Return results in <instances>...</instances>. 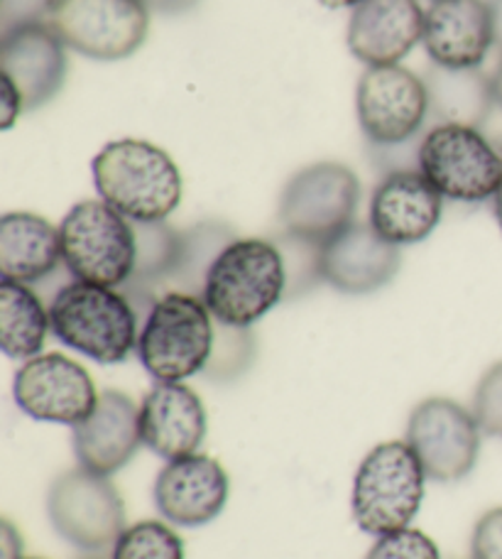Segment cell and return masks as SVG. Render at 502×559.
<instances>
[{"instance_id":"cell-41","label":"cell","mask_w":502,"mask_h":559,"mask_svg":"<svg viewBox=\"0 0 502 559\" xmlns=\"http://www.w3.org/2000/svg\"><path fill=\"white\" fill-rule=\"evenodd\" d=\"M23 559H45V557H23Z\"/></svg>"},{"instance_id":"cell-3","label":"cell","mask_w":502,"mask_h":559,"mask_svg":"<svg viewBox=\"0 0 502 559\" xmlns=\"http://www.w3.org/2000/svg\"><path fill=\"white\" fill-rule=\"evenodd\" d=\"M52 334L96 364H125L138 352V309L123 289L72 280L55 293L49 302Z\"/></svg>"},{"instance_id":"cell-20","label":"cell","mask_w":502,"mask_h":559,"mask_svg":"<svg viewBox=\"0 0 502 559\" xmlns=\"http://www.w3.org/2000/svg\"><path fill=\"white\" fill-rule=\"evenodd\" d=\"M425 10L419 0H363L348 20L350 55L366 67L399 64L421 43Z\"/></svg>"},{"instance_id":"cell-22","label":"cell","mask_w":502,"mask_h":559,"mask_svg":"<svg viewBox=\"0 0 502 559\" xmlns=\"http://www.w3.org/2000/svg\"><path fill=\"white\" fill-rule=\"evenodd\" d=\"M64 265L62 236L45 216L8 212L0 218V275L3 280L35 285Z\"/></svg>"},{"instance_id":"cell-12","label":"cell","mask_w":502,"mask_h":559,"mask_svg":"<svg viewBox=\"0 0 502 559\" xmlns=\"http://www.w3.org/2000/svg\"><path fill=\"white\" fill-rule=\"evenodd\" d=\"M480 429L470 407L451 397H427L407 417V444L415 449L429 481L456 484L474 472L480 454Z\"/></svg>"},{"instance_id":"cell-33","label":"cell","mask_w":502,"mask_h":559,"mask_svg":"<svg viewBox=\"0 0 502 559\" xmlns=\"http://www.w3.org/2000/svg\"><path fill=\"white\" fill-rule=\"evenodd\" d=\"M25 114V102L20 96L15 82L5 74H0V128L10 131L20 116Z\"/></svg>"},{"instance_id":"cell-14","label":"cell","mask_w":502,"mask_h":559,"mask_svg":"<svg viewBox=\"0 0 502 559\" xmlns=\"http://www.w3.org/2000/svg\"><path fill=\"white\" fill-rule=\"evenodd\" d=\"M230 493L226 468L208 454L172 459L155 478L153 498L163 521L177 527H201L224 513Z\"/></svg>"},{"instance_id":"cell-8","label":"cell","mask_w":502,"mask_h":559,"mask_svg":"<svg viewBox=\"0 0 502 559\" xmlns=\"http://www.w3.org/2000/svg\"><path fill=\"white\" fill-rule=\"evenodd\" d=\"M360 182L354 169L324 159L287 179L279 194L277 222L285 234L324 246L356 222Z\"/></svg>"},{"instance_id":"cell-19","label":"cell","mask_w":502,"mask_h":559,"mask_svg":"<svg viewBox=\"0 0 502 559\" xmlns=\"http://www.w3.org/2000/svg\"><path fill=\"white\" fill-rule=\"evenodd\" d=\"M72 447L86 472L113 476L143 447L138 403L120 391H104L96 411L72 427Z\"/></svg>"},{"instance_id":"cell-29","label":"cell","mask_w":502,"mask_h":559,"mask_svg":"<svg viewBox=\"0 0 502 559\" xmlns=\"http://www.w3.org/2000/svg\"><path fill=\"white\" fill-rule=\"evenodd\" d=\"M470 413L476 415L483 435L502 439V361L493 364L480 376Z\"/></svg>"},{"instance_id":"cell-13","label":"cell","mask_w":502,"mask_h":559,"mask_svg":"<svg viewBox=\"0 0 502 559\" xmlns=\"http://www.w3.org/2000/svg\"><path fill=\"white\" fill-rule=\"evenodd\" d=\"M15 405L37 423L76 427L96 411L100 393L92 373L64 354H39L15 371Z\"/></svg>"},{"instance_id":"cell-32","label":"cell","mask_w":502,"mask_h":559,"mask_svg":"<svg viewBox=\"0 0 502 559\" xmlns=\"http://www.w3.org/2000/svg\"><path fill=\"white\" fill-rule=\"evenodd\" d=\"M55 0H0V35L23 25L45 23Z\"/></svg>"},{"instance_id":"cell-40","label":"cell","mask_w":502,"mask_h":559,"mask_svg":"<svg viewBox=\"0 0 502 559\" xmlns=\"http://www.w3.org/2000/svg\"><path fill=\"white\" fill-rule=\"evenodd\" d=\"M82 559H106V557H98V555H86V557H82Z\"/></svg>"},{"instance_id":"cell-35","label":"cell","mask_w":502,"mask_h":559,"mask_svg":"<svg viewBox=\"0 0 502 559\" xmlns=\"http://www.w3.org/2000/svg\"><path fill=\"white\" fill-rule=\"evenodd\" d=\"M150 13L157 15H184L194 10L201 0H143Z\"/></svg>"},{"instance_id":"cell-15","label":"cell","mask_w":502,"mask_h":559,"mask_svg":"<svg viewBox=\"0 0 502 559\" xmlns=\"http://www.w3.org/2000/svg\"><path fill=\"white\" fill-rule=\"evenodd\" d=\"M444 214V197L419 169H397L380 177L370 197L368 224L393 246L427 241Z\"/></svg>"},{"instance_id":"cell-25","label":"cell","mask_w":502,"mask_h":559,"mask_svg":"<svg viewBox=\"0 0 502 559\" xmlns=\"http://www.w3.org/2000/svg\"><path fill=\"white\" fill-rule=\"evenodd\" d=\"M182 234V263H179V271L172 277V283H169L167 293H187L201 297L208 267L214 265L218 253L224 251L228 243H234L238 236L234 234V228L226 222H218V218H206V222H199L184 228Z\"/></svg>"},{"instance_id":"cell-27","label":"cell","mask_w":502,"mask_h":559,"mask_svg":"<svg viewBox=\"0 0 502 559\" xmlns=\"http://www.w3.org/2000/svg\"><path fill=\"white\" fill-rule=\"evenodd\" d=\"M255 356V338L250 329L226 326L216 322V342L211 361L204 373L216 381H234L240 373H246Z\"/></svg>"},{"instance_id":"cell-24","label":"cell","mask_w":502,"mask_h":559,"mask_svg":"<svg viewBox=\"0 0 502 559\" xmlns=\"http://www.w3.org/2000/svg\"><path fill=\"white\" fill-rule=\"evenodd\" d=\"M52 332L49 307L33 285L3 280L0 283V346L13 361H29L43 354L47 334Z\"/></svg>"},{"instance_id":"cell-30","label":"cell","mask_w":502,"mask_h":559,"mask_svg":"<svg viewBox=\"0 0 502 559\" xmlns=\"http://www.w3.org/2000/svg\"><path fill=\"white\" fill-rule=\"evenodd\" d=\"M366 559H441V552L427 533L405 527V531L378 537Z\"/></svg>"},{"instance_id":"cell-10","label":"cell","mask_w":502,"mask_h":559,"mask_svg":"<svg viewBox=\"0 0 502 559\" xmlns=\"http://www.w3.org/2000/svg\"><path fill=\"white\" fill-rule=\"evenodd\" d=\"M47 518L64 543L84 552L116 545L125 531V503L110 476L76 466L59 474L47 491Z\"/></svg>"},{"instance_id":"cell-31","label":"cell","mask_w":502,"mask_h":559,"mask_svg":"<svg viewBox=\"0 0 502 559\" xmlns=\"http://www.w3.org/2000/svg\"><path fill=\"white\" fill-rule=\"evenodd\" d=\"M470 559H502V506L478 518L470 535Z\"/></svg>"},{"instance_id":"cell-37","label":"cell","mask_w":502,"mask_h":559,"mask_svg":"<svg viewBox=\"0 0 502 559\" xmlns=\"http://www.w3.org/2000/svg\"><path fill=\"white\" fill-rule=\"evenodd\" d=\"M490 79H493V92H495V104L502 111V55H500V62L495 67V72L490 74Z\"/></svg>"},{"instance_id":"cell-7","label":"cell","mask_w":502,"mask_h":559,"mask_svg":"<svg viewBox=\"0 0 502 559\" xmlns=\"http://www.w3.org/2000/svg\"><path fill=\"white\" fill-rule=\"evenodd\" d=\"M419 173L451 202L480 204L493 199L502 179V153L480 128L429 126L419 143Z\"/></svg>"},{"instance_id":"cell-28","label":"cell","mask_w":502,"mask_h":559,"mask_svg":"<svg viewBox=\"0 0 502 559\" xmlns=\"http://www.w3.org/2000/svg\"><path fill=\"white\" fill-rule=\"evenodd\" d=\"M273 241L283 251L287 267L285 299H297L307 295L309 289H314L319 283H324V277H321V246L301 241V238H295L285 231H279Z\"/></svg>"},{"instance_id":"cell-16","label":"cell","mask_w":502,"mask_h":559,"mask_svg":"<svg viewBox=\"0 0 502 559\" xmlns=\"http://www.w3.org/2000/svg\"><path fill=\"white\" fill-rule=\"evenodd\" d=\"M399 267V246L387 243L363 222L348 224L321 246V277L340 295L378 293L393 283Z\"/></svg>"},{"instance_id":"cell-18","label":"cell","mask_w":502,"mask_h":559,"mask_svg":"<svg viewBox=\"0 0 502 559\" xmlns=\"http://www.w3.org/2000/svg\"><path fill=\"white\" fill-rule=\"evenodd\" d=\"M0 74L13 79L25 111H37L67 84V47L45 23L17 27L0 35Z\"/></svg>"},{"instance_id":"cell-17","label":"cell","mask_w":502,"mask_h":559,"mask_svg":"<svg viewBox=\"0 0 502 559\" xmlns=\"http://www.w3.org/2000/svg\"><path fill=\"white\" fill-rule=\"evenodd\" d=\"M431 64L480 69L495 47L493 13L488 0H431L421 33Z\"/></svg>"},{"instance_id":"cell-36","label":"cell","mask_w":502,"mask_h":559,"mask_svg":"<svg viewBox=\"0 0 502 559\" xmlns=\"http://www.w3.org/2000/svg\"><path fill=\"white\" fill-rule=\"evenodd\" d=\"M490 13H493V29H495V49L502 55V0H488Z\"/></svg>"},{"instance_id":"cell-34","label":"cell","mask_w":502,"mask_h":559,"mask_svg":"<svg viewBox=\"0 0 502 559\" xmlns=\"http://www.w3.org/2000/svg\"><path fill=\"white\" fill-rule=\"evenodd\" d=\"M0 550H3V559H23V535L15 531V525L3 521V531H0Z\"/></svg>"},{"instance_id":"cell-23","label":"cell","mask_w":502,"mask_h":559,"mask_svg":"<svg viewBox=\"0 0 502 559\" xmlns=\"http://www.w3.org/2000/svg\"><path fill=\"white\" fill-rule=\"evenodd\" d=\"M421 79L429 92V126L461 123L483 128L498 108L493 79L480 69L431 64Z\"/></svg>"},{"instance_id":"cell-38","label":"cell","mask_w":502,"mask_h":559,"mask_svg":"<svg viewBox=\"0 0 502 559\" xmlns=\"http://www.w3.org/2000/svg\"><path fill=\"white\" fill-rule=\"evenodd\" d=\"M319 3L324 8H331V10H344V8L354 10L356 5L363 3V0H319Z\"/></svg>"},{"instance_id":"cell-4","label":"cell","mask_w":502,"mask_h":559,"mask_svg":"<svg viewBox=\"0 0 502 559\" xmlns=\"http://www.w3.org/2000/svg\"><path fill=\"white\" fill-rule=\"evenodd\" d=\"M427 481L425 466L407 439L375 444L354 476L350 511L356 525L373 537L405 531L425 501Z\"/></svg>"},{"instance_id":"cell-11","label":"cell","mask_w":502,"mask_h":559,"mask_svg":"<svg viewBox=\"0 0 502 559\" xmlns=\"http://www.w3.org/2000/svg\"><path fill=\"white\" fill-rule=\"evenodd\" d=\"M356 116L370 147L411 143L429 128L425 79L402 64L366 67L356 86Z\"/></svg>"},{"instance_id":"cell-2","label":"cell","mask_w":502,"mask_h":559,"mask_svg":"<svg viewBox=\"0 0 502 559\" xmlns=\"http://www.w3.org/2000/svg\"><path fill=\"white\" fill-rule=\"evenodd\" d=\"M287 297V267L273 238H236L208 267L201 299L218 324L250 329Z\"/></svg>"},{"instance_id":"cell-6","label":"cell","mask_w":502,"mask_h":559,"mask_svg":"<svg viewBox=\"0 0 502 559\" xmlns=\"http://www.w3.org/2000/svg\"><path fill=\"white\" fill-rule=\"evenodd\" d=\"M67 273L84 283L123 287L135 273L138 241L130 218L104 199H84L59 224Z\"/></svg>"},{"instance_id":"cell-39","label":"cell","mask_w":502,"mask_h":559,"mask_svg":"<svg viewBox=\"0 0 502 559\" xmlns=\"http://www.w3.org/2000/svg\"><path fill=\"white\" fill-rule=\"evenodd\" d=\"M493 214H495V222H498L500 234H502V179H500V187L493 197Z\"/></svg>"},{"instance_id":"cell-1","label":"cell","mask_w":502,"mask_h":559,"mask_svg":"<svg viewBox=\"0 0 502 559\" xmlns=\"http://www.w3.org/2000/svg\"><path fill=\"white\" fill-rule=\"evenodd\" d=\"M98 199L130 222H167L182 204V173L172 155L140 138H120L92 163Z\"/></svg>"},{"instance_id":"cell-21","label":"cell","mask_w":502,"mask_h":559,"mask_svg":"<svg viewBox=\"0 0 502 559\" xmlns=\"http://www.w3.org/2000/svg\"><path fill=\"white\" fill-rule=\"evenodd\" d=\"M206 429V407L187 383H155L140 403L143 447L165 462L196 454Z\"/></svg>"},{"instance_id":"cell-9","label":"cell","mask_w":502,"mask_h":559,"mask_svg":"<svg viewBox=\"0 0 502 559\" xmlns=\"http://www.w3.org/2000/svg\"><path fill=\"white\" fill-rule=\"evenodd\" d=\"M45 25L82 57L120 62L145 45L150 10L143 0H55Z\"/></svg>"},{"instance_id":"cell-26","label":"cell","mask_w":502,"mask_h":559,"mask_svg":"<svg viewBox=\"0 0 502 559\" xmlns=\"http://www.w3.org/2000/svg\"><path fill=\"white\" fill-rule=\"evenodd\" d=\"M110 559H184V540L167 521H140L118 535Z\"/></svg>"},{"instance_id":"cell-5","label":"cell","mask_w":502,"mask_h":559,"mask_svg":"<svg viewBox=\"0 0 502 559\" xmlns=\"http://www.w3.org/2000/svg\"><path fill=\"white\" fill-rule=\"evenodd\" d=\"M216 342V319L204 299L167 293L157 299L140 326L138 358L157 383H184L204 373Z\"/></svg>"}]
</instances>
